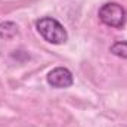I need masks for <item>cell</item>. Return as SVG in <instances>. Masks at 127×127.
<instances>
[{
    "mask_svg": "<svg viewBox=\"0 0 127 127\" xmlns=\"http://www.w3.org/2000/svg\"><path fill=\"white\" fill-rule=\"evenodd\" d=\"M35 28H37L38 34L47 43H52V44H64L68 40V32H66V30L64 28L62 24L59 21H56L55 18L44 16V18L37 19Z\"/></svg>",
    "mask_w": 127,
    "mask_h": 127,
    "instance_id": "obj_1",
    "label": "cell"
},
{
    "mask_svg": "<svg viewBox=\"0 0 127 127\" xmlns=\"http://www.w3.org/2000/svg\"><path fill=\"white\" fill-rule=\"evenodd\" d=\"M18 34V25L15 22H1L0 24V38H4V40H10L13 38L15 35Z\"/></svg>",
    "mask_w": 127,
    "mask_h": 127,
    "instance_id": "obj_4",
    "label": "cell"
},
{
    "mask_svg": "<svg viewBox=\"0 0 127 127\" xmlns=\"http://www.w3.org/2000/svg\"><path fill=\"white\" fill-rule=\"evenodd\" d=\"M47 83L55 89H66V87L72 86L74 78H72V74L68 68L56 66L47 74Z\"/></svg>",
    "mask_w": 127,
    "mask_h": 127,
    "instance_id": "obj_3",
    "label": "cell"
},
{
    "mask_svg": "<svg viewBox=\"0 0 127 127\" xmlns=\"http://www.w3.org/2000/svg\"><path fill=\"white\" fill-rule=\"evenodd\" d=\"M97 15H99L100 22L111 27V28H121L126 24V10L118 3L102 4Z\"/></svg>",
    "mask_w": 127,
    "mask_h": 127,
    "instance_id": "obj_2",
    "label": "cell"
},
{
    "mask_svg": "<svg viewBox=\"0 0 127 127\" xmlns=\"http://www.w3.org/2000/svg\"><path fill=\"white\" fill-rule=\"evenodd\" d=\"M109 52L118 58H123L127 59V41H115L111 47H109Z\"/></svg>",
    "mask_w": 127,
    "mask_h": 127,
    "instance_id": "obj_5",
    "label": "cell"
}]
</instances>
